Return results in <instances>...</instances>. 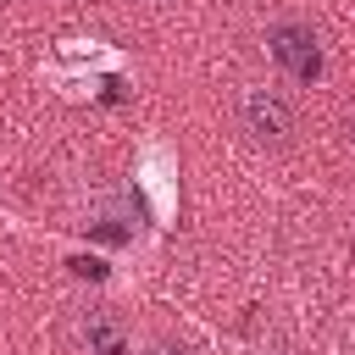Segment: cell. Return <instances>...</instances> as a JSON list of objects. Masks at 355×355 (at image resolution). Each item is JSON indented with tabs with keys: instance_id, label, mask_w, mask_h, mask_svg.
<instances>
[{
	"instance_id": "277c9868",
	"label": "cell",
	"mask_w": 355,
	"mask_h": 355,
	"mask_svg": "<svg viewBox=\"0 0 355 355\" xmlns=\"http://www.w3.org/2000/svg\"><path fill=\"white\" fill-rule=\"evenodd\" d=\"M150 355H194V349H183V344H155Z\"/></svg>"
},
{
	"instance_id": "3957f363",
	"label": "cell",
	"mask_w": 355,
	"mask_h": 355,
	"mask_svg": "<svg viewBox=\"0 0 355 355\" xmlns=\"http://www.w3.org/2000/svg\"><path fill=\"white\" fill-rule=\"evenodd\" d=\"M89 338H94V349H100V355H122V333H116V322L94 316V322H89Z\"/></svg>"
},
{
	"instance_id": "7a4b0ae2",
	"label": "cell",
	"mask_w": 355,
	"mask_h": 355,
	"mask_svg": "<svg viewBox=\"0 0 355 355\" xmlns=\"http://www.w3.org/2000/svg\"><path fill=\"white\" fill-rule=\"evenodd\" d=\"M272 61L288 72V78H300V83H311V78H322V44H316V33L311 28H300V22H283V28H272Z\"/></svg>"
},
{
	"instance_id": "6da1fadb",
	"label": "cell",
	"mask_w": 355,
	"mask_h": 355,
	"mask_svg": "<svg viewBox=\"0 0 355 355\" xmlns=\"http://www.w3.org/2000/svg\"><path fill=\"white\" fill-rule=\"evenodd\" d=\"M239 116H244V133L255 144H288L294 139V105L272 89H250L239 100Z\"/></svg>"
},
{
	"instance_id": "5b68a950",
	"label": "cell",
	"mask_w": 355,
	"mask_h": 355,
	"mask_svg": "<svg viewBox=\"0 0 355 355\" xmlns=\"http://www.w3.org/2000/svg\"><path fill=\"white\" fill-rule=\"evenodd\" d=\"M349 144H355V116H349Z\"/></svg>"
}]
</instances>
